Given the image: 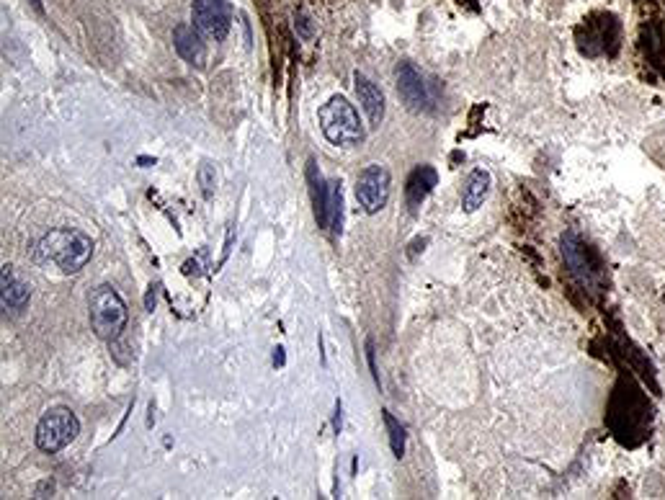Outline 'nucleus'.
<instances>
[{
	"instance_id": "nucleus-1",
	"label": "nucleus",
	"mask_w": 665,
	"mask_h": 500,
	"mask_svg": "<svg viewBox=\"0 0 665 500\" xmlns=\"http://www.w3.org/2000/svg\"><path fill=\"white\" fill-rule=\"evenodd\" d=\"M39 263H52L62 274H78L93 256V240L73 227L47 232L34 248Z\"/></svg>"
},
{
	"instance_id": "nucleus-2",
	"label": "nucleus",
	"mask_w": 665,
	"mask_h": 500,
	"mask_svg": "<svg viewBox=\"0 0 665 500\" xmlns=\"http://www.w3.org/2000/svg\"><path fill=\"white\" fill-rule=\"evenodd\" d=\"M320 129H323L325 140L341 147L361 145L364 140V127L356 114L354 104H348V98L333 96L323 109L318 111Z\"/></svg>"
},
{
	"instance_id": "nucleus-3",
	"label": "nucleus",
	"mask_w": 665,
	"mask_h": 500,
	"mask_svg": "<svg viewBox=\"0 0 665 500\" xmlns=\"http://www.w3.org/2000/svg\"><path fill=\"white\" fill-rule=\"evenodd\" d=\"M91 325L101 341H114L127 325V305L111 287H98L91 297Z\"/></svg>"
},
{
	"instance_id": "nucleus-4",
	"label": "nucleus",
	"mask_w": 665,
	"mask_h": 500,
	"mask_svg": "<svg viewBox=\"0 0 665 500\" xmlns=\"http://www.w3.org/2000/svg\"><path fill=\"white\" fill-rule=\"evenodd\" d=\"M80 431L78 415L68 408H52L42 415L37 426V446L42 452H62Z\"/></svg>"
},
{
	"instance_id": "nucleus-5",
	"label": "nucleus",
	"mask_w": 665,
	"mask_h": 500,
	"mask_svg": "<svg viewBox=\"0 0 665 500\" xmlns=\"http://www.w3.org/2000/svg\"><path fill=\"white\" fill-rule=\"evenodd\" d=\"M392 178L385 165H367L356 181V199L367 214H377L387 207Z\"/></svg>"
},
{
	"instance_id": "nucleus-6",
	"label": "nucleus",
	"mask_w": 665,
	"mask_h": 500,
	"mask_svg": "<svg viewBox=\"0 0 665 500\" xmlns=\"http://www.w3.org/2000/svg\"><path fill=\"white\" fill-rule=\"evenodd\" d=\"M191 16H194L196 31L214 42H225V37L230 34L232 11L227 0H194Z\"/></svg>"
},
{
	"instance_id": "nucleus-7",
	"label": "nucleus",
	"mask_w": 665,
	"mask_h": 500,
	"mask_svg": "<svg viewBox=\"0 0 665 500\" xmlns=\"http://www.w3.org/2000/svg\"><path fill=\"white\" fill-rule=\"evenodd\" d=\"M397 93L405 101L410 111H418V114H426V111L434 109V91H431V83H426V78L421 75V70L413 68L410 62L397 68Z\"/></svg>"
},
{
	"instance_id": "nucleus-8",
	"label": "nucleus",
	"mask_w": 665,
	"mask_h": 500,
	"mask_svg": "<svg viewBox=\"0 0 665 500\" xmlns=\"http://www.w3.org/2000/svg\"><path fill=\"white\" fill-rule=\"evenodd\" d=\"M562 256H565V263L570 266V271H573L583 284H593V279L598 276V269L591 263L586 245H583V240H580L575 232H568V235L562 238Z\"/></svg>"
},
{
	"instance_id": "nucleus-9",
	"label": "nucleus",
	"mask_w": 665,
	"mask_h": 500,
	"mask_svg": "<svg viewBox=\"0 0 665 500\" xmlns=\"http://www.w3.org/2000/svg\"><path fill=\"white\" fill-rule=\"evenodd\" d=\"M0 297H3V310H6V315L8 312L19 315V312H24L26 305H29V284H26L11 266H3V274H0Z\"/></svg>"
},
{
	"instance_id": "nucleus-10",
	"label": "nucleus",
	"mask_w": 665,
	"mask_h": 500,
	"mask_svg": "<svg viewBox=\"0 0 665 500\" xmlns=\"http://www.w3.org/2000/svg\"><path fill=\"white\" fill-rule=\"evenodd\" d=\"M354 83H356V96H359L361 106H364V111H367L369 116V124H372V127H379L382 119H385V93H382V88H379L374 80H369L364 73H354Z\"/></svg>"
},
{
	"instance_id": "nucleus-11",
	"label": "nucleus",
	"mask_w": 665,
	"mask_h": 500,
	"mask_svg": "<svg viewBox=\"0 0 665 500\" xmlns=\"http://www.w3.org/2000/svg\"><path fill=\"white\" fill-rule=\"evenodd\" d=\"M173 44H176V52L184 57L189 65H196V68H204V62H207V47L202 42V34L194 31V26L181 24L176 26L173 31Z\"/></svg>"
},
{
	"instance_id": "nucleus-12",
	"label": "nucleus",
	"mask_w": 665,
	"mask_h": 500,
	"mask_svg": "<svg viewBox=\"0 0 665 500\" xmlns=\"http://www.w3.org/2000/svg\"><path fill=\"white\" fill-rule=\"evenodd\" d=\"M436 181V171L431 165H421V168H415L408 178V186H405V199H408V207H421L426 202V196L434 191Z\"/></svg>"
},
{
	"instance_id": "nucleus-13",
	"label": "nucleus",
	"mask_w": 665,
	"mask_h": 500,
	"mask_svg": "<svg viewBox=\"0 0 665 500\" xmlns=\"http://www.w3.org/2000/svg\"><path fill=\"white\" fill-rule=\"evenodd\" d=\"M490 191V173L482 171V168H475L464 183L462 191V207L464 212H477L482 207V202L488 199Z\"/></svg>"
},
{
	"instance_id": "nucleus-14",
	"label": "nucleus",
	"mask_w": 665,
	"mask_h": 500,
	"mask_svg": "<svg viewBox=\"0 0 665 500\" xmlns=\"http://www.w3.org/2000/svg\"><path fill=\"white\" fill-rule=\"evenodd\" d=\"M341 222H343V191L341 183L330 181L328 183V199H325V230L341 232Z\"/></svg>"
},
{
	"instance_id": "nucleus-15",
	"label": "nucleus",
	"mask_w": 665,
	"mask_h": 500,
	"mask_svg": "<svg viewBox=\"0 0 665 500\" xmlns=\"http://www.w3.org/2000/svg\"><path fill=\"white\" fill-rule=\"evenodd\" d=\"M385 423H387V428H390L392 452H395V457L400 459L405 454V428L395 421V415H392L390 410H385Z\"/></svg>"
},
{
	"instance_id": "nucleus-16",
	"label": "nucleus",
	"mask_w": 665,
	"mask_h": 500,
	"mask_svg": "<svg viewBox=\"0 0 665 500\" xmlns=\"http://www.w3.org/2000/svg\"><path fill=\"white\" fill-rule=\"evenodd\" d=\"M199 183H202L204 196L214 194V186H217V171H214L212 163H202V168H199Z\"/></svg>"
},
{
	"instance_id": "nucleus-17",
	"label": "nucleus",
	"mask_w": 665,
	"mask_h": 500,
	"mask_svg": "<svg viewBox=\"0 0 665 500\" xmlns=\"http://www.w3.org/2000/svg\"><path fill=\"white\" fill-rule=\"evenodd\" d=\"M294 31H297L305 42H310L312 39V21L307 19L305 13H297V16H294Z\"/></svg>"
},
{
	"instance_id": "nucleus-18",
	"label": "nucleus",
	"mask_w": 665,
	"mask_h": 500,
	"mask_svg": "<svg viewBox=\"0 0 665 500\" xmlns=\"http://www.w3.org/2000/svg\"><path fill=\"white\" fill-rule=\"evenodd\" d=\"M274 361H276V364H284V354H281V348H279V354L274 356Z\"/></svg>"
},
{
	"instance_id": "nucleus-19",
	"label": "nucleus",
	"mask_w": 665,
	"mask_h": 500,
	"mask_svg": "<svg viewBox=\"0 0 665 500\" xmlns=\"http://www.w3.org/2000/svg\"><path fill=\"white\" fill-rule=\"evenodd\" d=\"M31 3H34V8H37V11L42 13V0H31Z\"/></svg>"
}]
</instances>
